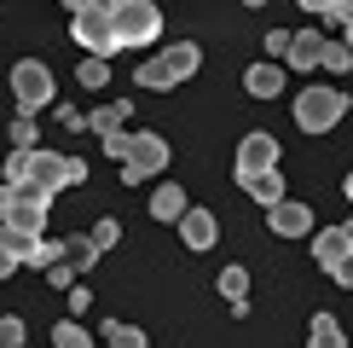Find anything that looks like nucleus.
Instances as JSON below:
<instances>
[{"instance_id": "1", "label": "nucleus", "mask_w": 353, "mask_h": 348, "mask_svg": "<svg viewBox=\"0 0 353 348\" xmlns=\"http://www.w3.org/2000/svg\"><path fill=\"white\" fill-rule=\"evenodd\" d=\"M197 64H203L197 41H174V47H163L157 58H145V64L134 70V81H139V87H151V93H163V87L191 81V76H197Z\"/></svg>"}, {"instance_id": "2", "label": "nucleus", "mask_w": 353, "mask_h": 348, "mask_svg": "<svg viewBox=\"0 0 353 348\" xmlns=\"http://www.w3.org/2000/svg\"><path fill=\"white\" fill-rule=\"evenodd\" d=\"M347 116V93L342 87H301L296 93V128L301 134H330Z\"/></svg>"}, {"instance_id": "3", "label": "nucleus", "mask_w": 353, "mask_h": 348, "mask_svg": "<svg viewBox=\"0 0 353 348\" xmlns=\"http://www.w3.org/2000/svg\"><path fill=\"white\" fill-rule=\"evenodd\" d=\"M163 29V6L157 0H116V35L122 47H151Z\"/></svg>"}, {"instance_id": "4", "label": "nucleus", "mask_w": 353, "mask_h": 348, "mask_svg": "<svg viewBox=\"0 0 353 348\" xmlns=\"http://www.w3.org/2000/svg\"><path fill=\"white\" fill-rule=\"evenodd\" d=\"M29 180L47 186V192H64V186H81L87 180V163H81V157H58V151L29 145Z\"/></svg>"}, {"instance_id": "5", "label": "nucleus", "mask_w": 353, "mask_h": 348, "mask_svg": "<svg viewBox=\"0 0 353 348\" xmlns=\"http://www.w3.org/2000/svg\"><path fill=\"white\" fill-rule=\"evenodd\" d=\"M168 139L163 134H134V145H128V163H122V180L128 186H139V180H151V174H163L168 168Z\"/></svg>"}, {"instance_id": "6", "label": "nucleus", "mask_w": 353, "mask_h": 348, "mask_svg": "<svg viewBox=\"0 0 353 348\" xmlns=\"http://www.w3.org/2000/svg\"><path fill=\"white\" fill-rule=\"evenodd\" d=\"M12 99H18L23 110L52 105V70L41 64V58H18V64H12Z\"/></svg>"}, {"instance_id": "7", "label": "nucleus", "mask_w": 353, "mask_h": 348, "mask_svg": "<svg viewBox=\"0 0 353 348\" xmlns=\"http://www.w3.org/2000/svg\"><path fill=\"white\" fill-rule=\"evenodd\" d=\"M70 35L81 41L87 52H122V35H116V12H76V23H70Z\"/></svg>"}, {"instance_id": "8", "label": "nucleus", "mask_w": 353, "mask_h": 348, "mask_svg": "<svg viewBox=\"0 0 353 348\" xmlns=\"http://www.w3.org/2000/svg\"><path fill=\"white\" fill-rule=\"evenodd\" d=\"M267 226L278 232V238H313V232H319L313 203H301V197H278L267 209Z\"/></svg>"}, {"instance_id": "9", "label": "nucleus", "mask_w": 353, "mask_h": 348, "mask_svg": "<svg viewBox=\"0 0 353 348\" xmlns=\"http://www.w3.org/2000/svg\"><path fill=\"white\" fill-rule=\"evenodd\" d=\"M347 255H353V221H342V226H319V232H313V261H319L325 273H336Z\"/></svg>"}, {"instance_id": "10", "label": "nucleus", "mask_w": 353, "mask_h": 348, "mask_svg": "<svg viewBox=\"0 0 353 348\" xmlns=\"http://www.w3.org/2000/svg\"><path fill=\"white\" fill-rule=\"evenodd\" d=\"M232 180H238L243 192L261 203V209H272L278 197H290V192H284V174H278V163H272V168H232Z\"/></svg>"}, {"instance_id": "11", "label": "nucleus", "mask_w": 353, "mask_h": 348, "mask_svg": "<svg viewBox=\"0 0 353 348\" xmlns=\"http://www.w3.org/2000/svg\"><path fill=\"white\" fill-rule=\"evenodd\" d=\"M180 238H185V250H214L220 244V221H214V209H185L180 215Z\"/></svg>"}, {"instance_id": "12", "label": "nucleus", "mask_w": 353, "mask_h": 348, "mask_svg": "<svg viewBox=\"0 0 353 348\" xmlns=\"http://www.w3.org/2000/svg\"><path fill=\"white\" fill-rule=\"evenodd\" d=\"M284 81H290V70L278 64V58L243 70V93H249V99H278V93H284Z\"/></svg>"}, {"instance_id": "13", "label": "nucleus", "mask_w": 353, "mask_h": 348, "mask_svg": "<svg viewBox=\"0 0 353 348\" xmlns=\"http://www.w3.org/2000/svg\"><path fill=\"white\" fill-rule=\"evenodd\" d=\"M319 64H325V35H319V29H301V35H290L284 70H319Z\"/></svg>"}, {"instance_id": "14", "label": "nucleus", "mask_w": 353, "mask_h": 348, "mask_svg": "<svg viewBox=\"0 0 353 348\" xmlns=\"http://www.w3.org/2000/svg\"><path fill=\"white\" fill-rule=\"evenodd\" d=\"M191 209V197H185V186H174V180H163V186H157V192H151V221H180V215Z\"/></svg>"}, {"instance_id": "15", "label": "nucleus", "mask_w": 353, "mask_h": 348, "mask_svg": "<svg viewBox=\"0 0 353 348\" xmlns=\"http://www.w3.org/2000/svg\"><path fill=\"white\" fill-rule=\"evenodd\" d=\"M278 163V139L272 134H243L238 139V168H272Z\"/></svg>"}, {"instance_id": "16", "label": "nucleus", "mask_w": 353, "mask_h": 348, "mask_svg": "<svg viewBox=\"0 0 353 348\" xmlns=\"http://www.w3.org/2000/svg\"><path fill=\"white\" fill-rule=\"evenodd\" d=\"M307 348H347V331L336 313H313V325H307Z\"/></svg>"}, {"instance_id": "17", "label": "nucleus", "mask_w": 353, "mask_h": 348, "mask_svg": "<svg viewBox=\"0 0 353 348\" xmlns=\"http://www.w3.org/2000/svg\"><path fill=\"white\" fill-rule=\"evenodd\" d=\"M128 116H134V105H128V99H116V105L87 110V128H93V134L105 139V134H122V122H128Z\"/></svg>"}, {"instance_id": "18", "label": "nucleus", "mask_w": 353, "mask_h": 348, "mask_svg": "<svg viewBox=\"0 0 353 348\" xmlns=\"http://www.w3.org/2000/svg\"><path fill=\"white\" fill-rule=\"evenodd\" d=\"M29 250H35V232H18L12 221H0V255H12V261L23 267V261H29Z\"/></svg>"}, {"instance_id": "19", "label": "nucleus", "mask_w": 353, "mask_h": 348, "mask_svg": "<svg viewBox=\"0 0 353 348\" xmlns=\"http://www.w3.org/2000/svg\"><path fill=\"white\" fill-rule=\"evenodd\" d=\"M214 284H220V296H226L232 308H238V302H249V273H243V267H220Z\"/></svg>"}, {"instance_id": "20", "label": "nucleus", "mask_w": 353, "mask_h": 348, "mask_svg": "<svg viewBox=\"0 0 353 348\" xmlns=\"http://www.w3.org/2000/svg\"><path fill=\"white\" fill-rule=\"evenodd\" d=\"M52 261H64V238H47V232H41V238H35V250H29V261H23V267H41V273H47Z\"/></svg>"}, {"instance_id": "21", "label": "nucleus", "mask_w": 353, "mask_h": 348, "mask_svg": "<svg viewBox=\"0 0 353 348\" xmlns=\"http://www.w3.org/2000/svg\"><path fill=\"white\" fill-rule=\"evenodd\" d=\"M76 76H81V87H105L110 81V58L105 52H87L81 64H76Z\"/></svg>"}, {"instance_id": "22", "label": "nucleus", "mask_w": 353, "mask_h": 348, "mask_svg": "<svg viewBox=\"0 0 353 348\" xmlns=\"http://www.w3.org/2000/svg\"><path fill=\"white\" fill-rule=\"evenodd\" d=\"M64 261H70L76 273H87V267L99 261V244H93V238H64Z\"/></svg>"}, {"instance_id": "23", "label": "nucleus", "mask_w": 353, "mask_h": 348, "mask_svg": "<svg viewBox=\"0 0 353 348\" xmlns=\"http://www.w3.org/2000/svg\"><path fill=\"white\" fill-rule=\"evenodd\" d=\"M52 348H93V337H87L76 319H58L52 325Z\"/></svg>"}, {"instance_id": "24", "label": "nucleus", "mask_w": 353, "mask_h": 348, "mask_svg": "<svg viewBox=\"0 0 353 348\" xmlns=\"http://www.w3.org/2000/svg\"><path fill=\"white\" fill-rule=\"evenodd\" d=\"M35 139H41V134H35V110L18 105V116H12V145H18V151H29Z\"/></svg>"}, {"instance_id": "25", "label": "nucleus", "mask_w": 353, "mask_h": 348, "mask_svg": "<svg viewBox=\"0 0 353 348\" xmlns=\"http://www.w3.org/2000/svg\"><path fill=\"white\" fill-rule=\"evenodd\" d=\"M319 70H330V76L353 70V47H347V41H325V64H319Z\"/></svg>"}, {"instance_id": "26", "label": "nucleus", "mask_w": 353, "mask_h": 348, "mask_svg": "<svg viewBox=\"0 0 353 348\" xmlns=\"http://www.w3.org/2000/svg\"><path fill=\"white\" fill-rule=\"evenodd\" d=\"M105 342H110V348H145V331H139V325H116V319H110V325H105Z\"/></svg>"}, {"instance_id": "27", "label": "nucleus", "mask_w": 353, "mask_h": 348, "mask_svg": "<svg viewBox=\"0 0 353 348\" xmlns=\"http://www.w3.org/2000/svg\"><path fill=\"white\" fill-rule=\"evenodd\" d=\"M23 342H29V325L18 313H6V319H0V348H23Z\"/></svg>"}, {"instance_id": "28", "label": "nucleus", "mask_w": 353, "mask_h": 348, "mask_svg": "<svg viewBox=\"0 0 353 348\" xmlns=\"http://www.w3.org/2000/svg\"><path fill=\"white\" fill-rule=\"evenodd\" d=\"M87 238H93V244H99V255H105V250H116V244H122V226H116L110 215H105V221H99L93 232H87Z\"/></svg>"}, {"instance_id": "29", "label": "nucleus", "mask_w": 353, "mask_h": 348, "mask_svg": "<svg viewBox=\"0 0 353 348\" xmlns=\"http://www.w3.org/2000/svg\"><path fill=\"white\" fill-rule=\"evenodd\" d=\"M128 145H134V134H105V157H116V163H128Z\"/></svg>"}, {"instance_id": "30", "label": "nucleus", "mask_w": 353, "mask_h": 348, "mask_svg": "<svg viewBox=\"0 0 353 348\" xmlns=\"http://www.w3.org/2000/svg\"><path fill=\"white\" fill-rule=\"evenodd\" d=\"M87 308H93V290H87V284H70V313H87Z\"/></svg>"}, {"instance_id": "31", "label": "nucleus", "mask_w": 353, "mask_h": 348, "mask_svg": "<svg viewBox=\"0 0 353 348\" xmlns=\"http://www.w3.org/2000/svg\"><path fill=\"white\" fill-rule=\"evenodd\" d=\"M58 122L76 134V128H87V110H76V105H58Z\"/></svg>"}, {"instance_id": "32", "label": "nucleus", "mask_w": 353, "mask_h": 348, "mask_svg": "<svg viewBox=\"0 0 353 348\" xmlns=\"http://www.w3.org/2000/svg\"><path fill=\"white\" fill-rule=\"evenodd\" d=\"M70 12H116V0H64Z\"/></svg>"}, {"instance_id": "33", "label": "nucleus", "mask_w": 353, "mask_h": 348, "mask_svg": "<svg viewBox=\"0 0 353 348\" xmlns=\"http://www.w3.org/2000/svg\"><path fill=\"white\" fill-rule=\"evenodd\" d=\"M267 52L284 64V52H290V35H284V29H272V35H267Z\"/></svg>"}, {"instance_id": "34", "label": "nucleus", "mask_w": 353, "mask_h": 348, "mask_svg": "<svg viewBox=\"0 0 353 348\" xmlns=\"http://www.w3.org/2000/svg\"><path fill=\"white\" fill-rule=\"evenodd\" d=\"M70 273H76V267H70V261H52V267H47V279H52L58 290H64V284H70Z\"/></svg>"}, {"instance_id": "35", "label": "nucleus", "mask_w": 353, "mask_h": 348, "mask_svg": "<svg viewBox=\"0 0 353 348\" xmlns=\"http://www.w3.org/2000/svg\"><path fill=\"white\" fill-rule=\"evenodd\" d=\"M296 6H301V12H313V18H330L336 0H296Z\"/></svg>"}, {"instance_id": "36", "label": "nucleus", "mask_w": 353, "mask_h": 348, "mask_svg": "<svg viewBox=\"0 0 353 348\" xmlns=\"http://www.w3.org/2000/svg\"><path fill=\"white\" fill-rule=\"evenodd\" d=\"M330 279H336V284H342V290H353V255H347V261H342V267H336V273H330Z\"/></svg>"}, {"instance_id": "37", "label": "nucleus", "mask_w": 353, "mask_h": 348, "mask_svg": "<svg viewBox=\"0 0 353 348\" xmlns=\"http://www.w3.org/2000/svg\"><path fill=\"white\" fill-rule=\"evenodd\" d=\"M12 273H18V261H12V255H0V279H12Z\"/></svg>"}, {"instance_id": "38", "label": "nucleus", "mask_w": 353, "mask_h": 348, "mask_svg": "<svg viewBox=\"0 0 353 348\" xmlns=\"http://www.w3.org/2000/svg\"><path fill=\"white\" fill-rule=\"evenodd\" d=\"M6 209H12V186H0V221H6Z\"/></svg>"}, {"instance_id": "39", "label": "nucleus", "mask_w": 353, "mask_h": 348, "mask_svg": "<svg viewBox=\"0 0 353 348\" xmlns=\"http://www.w3.org/2000/svg\"><path fill=\"white\" fill-rule=\"evenodd\" d=\"M342 35H347V47H353V12H347V18H342Z\"/></svg>"}, {"instance_id": "40", "label": "nucleus", "mask_w": 353, "mask_h": 348, "mask_svg": "<svg viewBox=\"0 0 353 348\" xmlns=\"http://www.w3.org/2000/svg\"><path fill=\"white\" fill-rule=\"evenodd\" d=\"M342 192H347V203H353V168H347V180H342Z\"/></svg>"}, {"instance_id": "41", "label": "nucleus", "mask_w": 353, "mask_h": 348, "mask_svg": "<svg viewBox=\"0 0 353 348\" xmlns=\"http://www.w3.org/2000/svg\"><path fill=\"white\" fill-rule=\"evenodd\" d=\"M243 6H249V12H261V6H267V0H243Z\"/></svg>"}]
</instances>
